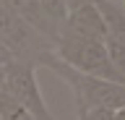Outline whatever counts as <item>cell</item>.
Listing matches in <instances>:
<instances>
[{
	"mask_svg": "<svg viewBox=\"0 0 125 120\" xmlns=\"http://www.w3.org/2000/svg\"><path fill=\"white\" fill-rule=\"evenodd\" d=\"M37 65H44L52 73H57L73 91L76 99V112H89V110H117L125 104V84L107 78H96V76H86V73L73 71L70 65H65L60 57L55 55V50L44 52L39 57Z\"/></svg>",
	"mask_w": 125,
	"mask_h": 120,
	"instance_id": "1",
	"label": "cell"
},
{
	"mask_svg": "<svg viewBox=\"0 0 125 120\" xmlns=\"http://www.w3.org/2000/svg\"><path fill=\"white\" fill-rule=\"evenodd\" d=\"M78 120H83V118H78Z\"/></svg>",
	"mask_w": 125,
	"mask_h": 120,
	"instance_id": "13",
	"label": "cell"
},
{
	"mask_svg": "<svg viewBox=\"0 0 125 120\" xmlns=\"http://www.w3.org/2000/svg\"><path fill=\"white\" fill-rule=\"evenodd\" d=\"M39 5H42V13L47 16V21L60 32L62 21L68 16V3L65 0H39Z\"/></svg>",
	"mask_w": 125,
	"mask_h": 120,
	"instance_id": "9",
	"label": "cell"
},
{
	"mask_svg": "<svg viewBox=\"0 0 125 120\" xmlns=\"http://www.w3.org/2000/svg\"><path fill=\"white\" fill-rule=\"evenodd\" d=\"M60 32L73 34V37H83V39H94V42L107 39V24H104V16H102L99 5L70 8L62 26H60Z\"/></svg>",
	"mask_w": 125,
	"mask_h": 120,
	"instance_id": "5",
	"label": "cell"
},
{
	"mask_svg": "<svg viewBox=\"0 0 125 120\" xmlns=\"http://www.w3.org/2000/svg\"><path fill=\"white\" fill-rule=\"evenodd\" d=\"M109 120H125V104L123 107H117V110L109 112Z\"/></svg>",
	"mask_w": 125,
	"mask_h": 120,
	"instance_id": "12",
	"label": "cell"
},
{
	"mask_svg": "<svg viewBox=\"0 0 125 120\" xmlns=\"http://www.w3.org/2000/svg\"><path fill=\"white\" fill-rule=\"evenodd\" d=\"M104 50H107V57L112 63V68H115V73L120 76V84H125V44L117 42L115 37H107L104 39Z\"/></svg>",
	"mask_w": 125,
	"mask_h": 120,
	"instance_id": "8",
	"label": "cell"
},
{
	"mask_svg": "<svg viewBox=\"0 0 125 120\" xmlns=\"http://www.w3.org/2000/svg\"><path fill=\"white\" fill-rule=\"evenodd\" d=\"M65 3H68V11H70V8H81V5H99L104 0H65Z\"/></svg>",
	"mask_w": 125,
	"mask_h": 120,
	"instance_id": "11",
	"label": "cell"
},
{
	"mask_svg": "<svg viewBox=\"0 0 125 120\" xmlns=\"http://www.w3.org/2000/svg\"><path fill=\"white\" fill-rule=\"evenodd\" d=\"M0 44L13 55V60L31 65H37L44 52L55 50V44L44 34H39L34 26L18 18L13 11H8L3 3H0Z\"/></svg>",
	"mask_w": 125,
	"mask_h": 120,
	"instance_id": "3",
	"label": "cell"
},
{
	"mask_svg": "<svg viewBox=\"0 0 125 120\" xmlns=\"http://www.w3.org/2000/svg\"><path fill=\"white\" fill-rule=\"evenodd\" d=\"M55 55L78 73L120 84V76L115 73V68L107 57L104 42H94V39H83V37H73V34L60 32V37L55 42Z\"/></svg>",
	"mask_w": 125,
	"mask_h": 120,
	"instance_id": "2",
	"label": "cell"
},
{
	"mask_svg": "<svg viewBox=\"0 0 125 120\" xmlns=\"http://www.w3.org/2000/svg\"><path fill=\"white\" fill-rule=\"evenodd\" d=\"M0 120H34L31 112L26 110L5 86H0Z\"/></svg>",
	"mask_w": 125,
	"mask_h": 120,
	"instance_id": "7",
	"label": "cell"
},
{
	"mask_svg": "<svg viewBox=\"0 0 125 120\" xmlns=\"http://www.w3.org/2000/svg\"><path fill=\"white\" fill-rule=\"evenodd\" d=\"M3 5H5L8 11H13L18 18H23L29 26H34L39 34H44L47 39L52 42H57V37H60V32L55 29L50 21H47V16L42 13V5H39V0H0Z\"/></svg>",
	"mask_w": 125,
	"mask_h": 120,
	"instance_id": "6",
	"label": "cell"
},
{
	"mask_svg": "<svg viewBox=\"0 0 125 120\" xmlns=\"http://www.w3.org/2000/svg\"><path fill=\"white\" fill-rule=\"evenodd\" d=\"M10 63H13V55H10V52L0 44V86H3V78H5V73H8V68H10Z\"/></svg>",
	"mask_w": 125,
	"mask_h": 120,
	"instance_id": "10",
	"label": "cell"
},
{
	"mask_svg": "<svg viewBox=\"0 0 125 120\" xmlns=\"http://www.w3.org/2000/svg\"><path fill=\"white\" fill-rule=\"evenodd\" d=\"M3 86L31 112L34 120H55V115L50 112L44 97H42V89L37 84V65L13 60L5 73V78H3Z\"/></svg>",
	"mask_w": 125,
	"mask_h": 120,
	"instance_id": "4",
	"label": "cell"
}]
</instances>
